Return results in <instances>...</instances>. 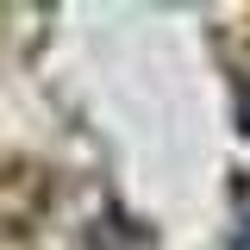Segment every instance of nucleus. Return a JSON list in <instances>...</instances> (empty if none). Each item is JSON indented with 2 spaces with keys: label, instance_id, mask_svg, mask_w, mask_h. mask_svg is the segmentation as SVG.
Segmentation results:
<instances>
[{
  "label": "nucleus",
  "instance_id": "obj_1",
  "mask_svg": "<svg viewBox=\"0 0 250 250\" xmlns=\"http://www.w3.org/2000/svg\"><path fill=\"white\" fill-rule=\"evenodd\" d=\"M238 125L250 131V88H244V100H238Z\"/></svg>",
  "mask_w": 250,
  "mask_h": 250
},
{
  "label": "nucleus",
  "instance_id": "obj_2",
  "mask_svg": "<svg viewBox=\"0 0 250 250\" xmlns=\"http://www.w3.org/2000/svg\"><path fill=\"white\" fill-rule=\"evenodd\" d=\"M238 250H250V213H244V225H238Z\"/></svg>",
  "mask_w": 250,
  "mask_h": 250
}]
</instances>
